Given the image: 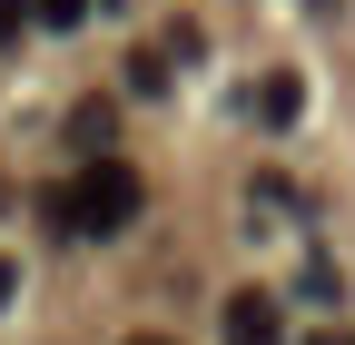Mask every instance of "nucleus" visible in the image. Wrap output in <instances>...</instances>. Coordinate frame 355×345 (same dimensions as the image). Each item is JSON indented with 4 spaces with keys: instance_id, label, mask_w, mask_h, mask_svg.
Masks as SVG:
<instances>
[{
    "instance_id": "nucleus-1",
    "label": "nucleus",
    "mask_w": 355,
    "mask_h": 345,
    "mask_svg": "<svg viewBox=\"0 0 355 345\" xmlns=\"http://www.w3.org/2000/svg\"><path fill=\"white\" fill-rule=\"evenodd\" d=\"M139 207H148L139 168L109 158V148H89V158H79V178L40 188V218H50L60 237H119V227H139Z\"/></svg>"
},
{
    "instance_id": "nucleus-2",
    "label": "nucleus",
    "mask_w": 355,
    "mask_h": 345,
    "mask_svg": "<svg viewBox=\"0 0 355 345\" xmlns=\"http://www.w3.org/2000/svg\"><path fill=\"white\" fill-rule=\"evenodd\" d=\"M227 345H286V316H277L266 286H237L227 296Z\"/></svg>"
},
{
    "instance_id": "nucleus-3",
    "label": "nucleus",
    "mask_w": 355,
    "mask_h": 345,
    "mask_svg": "<svg viewBox=\"0 0 355 345\" xmlns=\"http://www.w3.org/2000/svg\"><path fill=\"white\" fill-rule=\"evenodd\" d=\"M296 109H306V79H296V69H277V79L257 89V118H266V128H286Z\"/></svg>"
},
{
    "instance_id": "nucleus-4",
    "label": "nucleus",
    "mask_w": 355,
    "mask_h": 345,
    "mask_svg": "<svg viewBox=\"0 0 355 345\" xmlns=\"http://www.w3.org/2000/svg\"><path fill=\"white\" fill-rule=\"evenodd\" d=\"M128 89L158 99V89H168V60H158V50H128Z\"/></svg>"
},
{
    "instance_id": "nucleus-5",
    "label": "nucleus",
    "mask_w": 355,
    "mask_h": 345,
    "mask_svg": "<svg viewBox=\"0 0 355 345\" xmlns=\"http://www.w3.org/2000/svg\"><path fill=\"white\" fill-rule=\"evenodd\" d=\"M69 139H79V148H109V109H99V99H89V109L69 118Z\"/></svg>"
},
{
    "instance_id": "nucleus-6",
    "label": "nucleus",
    "mask_w": 355,
    "mask_h": 345,
    "mask_svg": "<svg viewBox=\"0 0 355 345\" xmlns=\"http://www.w3.org/2000/svg\"><path fill=\"white\" fill-rule=\"evenodd\" d=\"M30 20H50V30H79V20H89V0H30Z\"/></svg>"
},
{
    "instance_id": "nucleus-7",
    "label": "nucleus",
    "mask_w": 355,
    "mask_h": 345,
    "mask_svg": "<svg viewBox=\"0 0 355 345\" xmlns=\"http://www.w3.org/2000/svg\"><path fill=\"white\" fill-rule=\"evenodd\" d=\"M20 20H30V0H0V50L20 39Z\"/></svg>"
},
{
    "instance_id": "nucleus-8",
    "label": "nucleus",
    "mask_w": 355,
    "mask_h": 345,
    "mask_svg": "<svg viewBox=\"0 0 355 345\" xmlns=\"http://www.w3.org/2000/svg\"><path fill=\"white\" fill-rule=\"evenodd\" d=\"M10 296H20V267H10V256H0V306H10Z\"/></svg>"
},
{
    "instance_id": "nucleus-9",
    "label": "nucleus",
    "mask_w": 355,
    "mask_h": 345,
    "mask_svg": "<svg viewBox=\"0 0 355 345\" xmlns=\"http://www.w3.org/2000/svg\"><path fill=\"white\" fill-rule=\"evenodd\" d=\"M128 345H178V335H128Z\"/></svg>"
}]
</instances>
